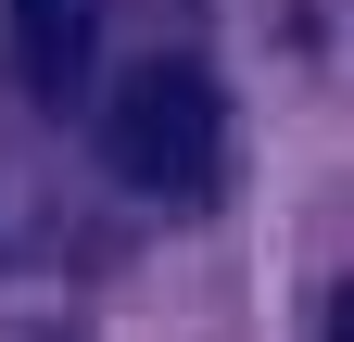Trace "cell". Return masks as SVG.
<instances>
[{
	"label": "cell",
	"mask_w": 354,
	"mask_h": 342,
	"mask_svg": "<svg viewBox=\"0 0 354 342\" xmlns=\"http://www.w3.org/2000/svg\"><path fill=\"white\" fill-rule=\"evenodd\" d=\"M102 152H114V178H140L165 203H190L215 190V165H228V102H215V76L203 64H127V89L102 114Z\"/></svg>",
	"instance_id": "cell-1"
},
{
	"label": "cell",
	"mask_w": 354,
	"mask_h": 342,
	"mask_svg": "<svg viewBox=\"0 0 354 342\" xmlns=\"http://www.w3.org/2000/svg\"><path fill=\"white\" fill-rule=\"evenodd\" d=\"M0 38H13L26 102H76L88 51H102V0H0Z\"/></svg>",
	"instance_id": "cell-2"
},
{
	"label": "cell",
	"mask_w": 354,
	"mask_h": 342,
	"mask_svg": "<svg viewBox=\"0 0 354 342\" xmlns=\"http://www.w3.org/2000/svg\"><path fill=\"white\" fill-rule=\"evenodd\" d=\"M329 342H354V291H342V305H329Z\"/></svg>",
	"instance_id": "cell-3"
}]
</instances>
